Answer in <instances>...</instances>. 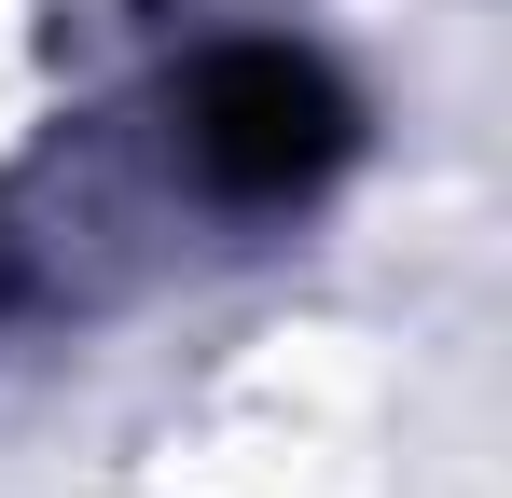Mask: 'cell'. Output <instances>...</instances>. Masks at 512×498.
I'll return each instance as SVG.
<instances>
[{
	"instance_id": "obj_1",
	"label": "cell",
	"mask_w": 512,
	"mask_h": 498,
	"mask_svg": "<svg viewBox=\"0 0 512 498\" xmlns=\"http://www.w3.org/2000/svg\"><path fill=\"white\" fill-rule=\"evenodd\" d=\"M194 166H208V194H236V208H291V194H319L360 139V111H346V83L319 56H291V42H222L208 70H194Z\"/></svg>"
}]
</instances>
